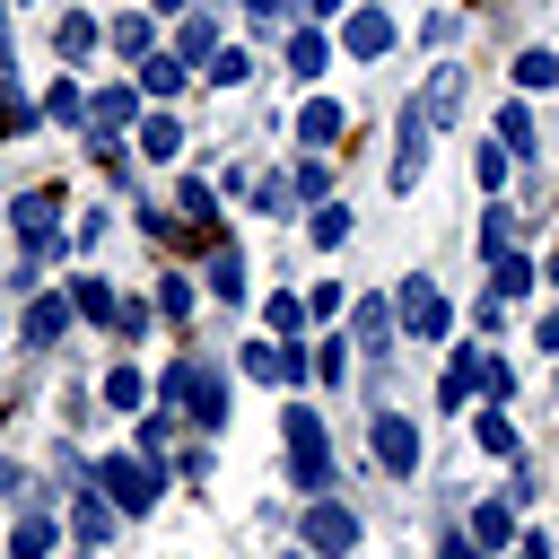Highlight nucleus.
I'll use <instances>...</instances> for the list:
<instances>
[{
  "label": "nucleus",
  "mask_w": 559,
  "mask_h": 559,
  "mask_svg": "<svg viewBox=\"0 0 559 559\" xmlns=\"http://www.w3.org/2000/svg\"><path fill=\"white\" fill-rule=\"evenodd\" d=\"M280 437H288V480H297L306 498H323V489H332V445H323V419L297 402V411H280Z\"/></svg>",
  "instance_id": "f257e3e1"
},
{
  "label": "nucleus",
  "mask_w": 559,
  "mask_h": 559,
  "mask_svg": "<svg viewBox=\"0 0 559 559\" xmlns=\"http://www.w3.org/2000/svg\"><path fill=\"white\" fill-rule=\"evenodd\" d=\"M166 402H175L192 428H218V419H227V376L201 367V358H175V367H166Z\"/></svg>",
  "instance_id": "f03ea898"
},
{
  "label": "nucleus",
  "mask_w": 559,
  "mask_h": 559,
  "mask_svg": "<svg viewBox=\"0 0 559 559\" xmlns=\"http://www.w3.org/2000/svg\"><path fill=\"white\" fill-rule=\"evenodd\" d=\"M96 489H105L122 515H148L157 489H166V472H157V454H105V463H96Z\"/></svg>",
  "instance_id": "7ed1b4c3"
},
{
  "label": "nucleus",
  "mask_w": 559,
  "mask_h": 559,
  "mask_svg": "<svg viewBox=\"0 0 559 559\" xmlns=\"http://www.w3.org/2000/svg\"><path fill=\"white\" fill-rule=\"evenodd\" d=\"M376 463H384L393 480H411V472H419V419H402V411H376Z\"/></svg>",
  "instance_id": "20e7f679"
},
{
  "label": "nucleus",
  "mask_w": 559,
  "mask_h": 559,
  "mask_svg": "<svg viewBox=\"0 0 559 559\" xmlns=\"http://www.w3.org/2000/svg\"><path fill=\"white\" fill-rule=\"evenodd\" d=\"M306 550L349 559V550H358V515H349V507H332V498H314V507H306Z\"/></svg>",
  "instance_id": "39448f33"
},
{
  "label": "nucleus",
  "mask_w": 559,
  "mask_h": 559,
  "mask_svg": "<svg viewBox=\"0 0 559 559\" xmlns=\"http://www.w3.org/2000/svg\"><path fill=\"white\" fill-rule=\"evenodd\" d=\"M402 323H411L419 341H445V323H454V314H445V297H437L428 280H402Z\"/></svg>",
  "instance_id": "423d86ee"
},
{
  "label": "nucleus",
  "mask_w": 559,
  "mask_h": 559,
  "mask_svg": "<svg viewBox=\"0 0 559 559\" xmlns=\"http://www.w3.org/2000/svg\"><path fill=\"white\" fill-rule=\"evenodd\" d=\"M341 44H349L358 61H384V52H393V17H384V9H349V26H341Z\"/></svg>",
  "instance_id": "0eeeda50"
},
{
  "label": "nucleus",
  "mask_w": 559,
  "mask_h": 559,
  "mask_svg": "<svg viewBox=\"0 0 559 559\" xmlns=\"http://www.w3.org/2000/svg\"><path fill=\"white\" fill-rule=\"evenodd\" d=\"M411 105H419V122H428V131H445V122H454V105H463V70H454V61H445V70H428V96H411Z\"/></svg>",
  "instance_id": "6e6552de"
},
{
  "label": "nucleus",
  "mask_w": 559,
  "mask_h": 559,
  "mask_svg": "<svg viewBox=\"0 0 559 559\" xmlns=\"http://www.w3.org/2000/svg\"><path fill=\"white\" fill-rule=\"evenodd\" d=\"M131 114H140V87H105V96L87 105V131H96V148H105V140H114Z\"/></svg>",
  "instance_id": "1a4fd4ad"
},
{
  "label": "nucleus",
  "mask_w": 559,
  "mask_h": 559,
  "mask_svg": "<svg viewBox=\"0 0 559 559\" xmlns=\"http://www.w3.org/2000/svg\"><path fill=\"white\" fill-rule=\"evenodd\" d=\"M341 131H349V114H341V105H332V96H314V105H306V114H297V140H306V148H332V140H341Z\"/></svg>",
  "instance_id": "9d476101"
},
{
  "label": "nucleus",
  "mask_w": 559,
  "mask_h": 559,
  "mask_svg": "<svg viewBox=\"0 0 559 559\" xmlns=\"http://www.w3.org/2000/svg\"><path fill=\"white\" fill-rule=\"evenodd\" d=\"M131 70H140V87H148V96H175V87H183V70H192V61H183V52H140V61H131Z\"/></svg>",
  "instance_id": "9b49d317"
},
{
  "label": "nucleus",
  "mask_w": 559,
  "mask_h": 559,
  "mask_svg": "<svg viewBox=\"0 0 559 559\" xmlns=\"http://www.w3.org/2000/svg\"><path fill=\"white\" fill-rule=\"evenodd\" d=\"M61 323H70V297H35V306H26V349H52Z\"/></svg>",
  "instance_id": "f8f14e48"
},
{
  "label": "nucleus",
  "mask_w": 559,
  "mask_h": 559,
  "mask_svg": "<svg viewBox=\"0 0 559 559\" xmlns=\"http://www.w3.org/2000/svg\"><path fill=\"white\" fill-rule=\"evenodd\" d=\"M52 210H61L52 192H26V201H17L9 218H17V236H26V245H52Z\"/></svg>",
  "instance_id": "ddd939ff"
},
{
  "label": "nucleus",
  "mask_w": 559,
  "mask_h": 559,
  "mask_svg": "<svg viewBox=\"0 0 559 559\" xmlns=\"http://www.w3.org/2000/svg\"><path fill=\"white\" fill-rule=\"evenodd\" d=\"M52 52H61V61H79V52H96V17H87V9H70V17L52 26Z\"/></svg>",
  "instance_id": "4468645a"
},
{
  "label": "nucleus",
  "mask_w": 559,
  "mask_h": 559,
  "mask_svg": "<svg viewBox=\"0 0 559 559\" xmlns=\"http://www.w3.org/2000/svg\"><path fill=\"white\" fill-rule=\"evenodd\" d=\"M210 297H218V306H245V262H236L227 245L210 253Z\"/></svg>",
  "instance_id": "2eb2a0df"
},
{
  "label": "nucleus",
  "mask_w": 559,
  "mask_h": 559,
  "mask_svg": "<svg viewBox=\"0 0 559 559\" xmlns=\"http://www.w3.org/2000/svg\"><path fill=\"white\" fill-rule=\"evenodd\" d=\"M489 288H498V297H524V288H533V262L498 245V253H489Z\"/></svg>",
  "instance_id": "dca6fc26"
},
{
  "label": "nucleus",
  "mask_w": 559,
  "mask_h": 559,
  "mask_svg": "<svg viewBox=\"0 0 559 559\" xmlns=\"http://www.w3.org/2000/svg\"><path fill=\"white\" fill-rule=\"evenodd\" d=\"M70 306H79L87 323H122V306H114V288H105V280H70Z\"/></svg>",
  "instance_id": "f3484780"
},
{
  "label": "nucleus",
  "mask_w": 559,
  "mask_h": 559,
  "mask_svg": "<svg viewBox=\"0 0 559 559\" xmlns=\"http://www.w3.org/2000/svg\"><path fill=\"white\" fill-rule=\"evenodd\" d=\"M70 524H79V542H105V533H114V507H105L96 489H79V498H70Z\"/></svg>",
  "instance_id": "a211bd4d"
},
{
  "label": "nucleus",
  "mask_w": 559,
  "mask_h": 559,
  "mask_svg": "<svg viewBox=\"0 0 559 559\" xmlns=\"http://www.w3.org/2000/svg\"><path fill=\"white\" fill-rule=\"evenodd\" d=\"M349 323H358V349H367V358H384V341H393V314H384V306L367 297V306H358Z\"/></svg>",
  "instance_id": "6ab92c4d"
},
{
  "label": "nucleus",
  "mask_w": 559,
  "mask_h": 559,
  "mask_svg": "<svg viewBox=\"0 0 559 559\" xmlns=\"http://www.w3.org/2000/svg\"><path fill=\"white\" fill-rule=\"evenodd\" d=\"M472 542H480V550H507V542H515V515H507V507H472Z\"/></svg>",
  "instance_id": "aec40b11"
},
{
  "label": "nucleus",
  "mask_w": 559,
  "mask_h": 559,
  "mask_svg": "<svg viewBox=\"0 0 559 559\" xmlns=\"http://www.w3.org/2000/svg\"><path fill=\"white\" fill-rule=\"evenodd\" d=\"M105 35H114V52H131V61H140V52H157V35H148V17H140V9H131V17H114Z\"/></svg>",
  "instance_id": "412c9836"
},
{
  "label": "nucleus",
  "mask_w": 559,
  "mask_h": 559,
  "mask_svg": "<svg viewBox=\"0 0 559 559\" xmlns=\"http://www.w3.org/2000/svg\"><path fill=\"white\" fill-rule=\"evenodd\" d=\"M288 70H297V79H314V70H323V35H314V26H297V35H288Z\"/></svg>",
  "instance_id": "4be33fe9"
},
{
  "label": "nucleus",
  "mask_w": 559,
  "mask_h": 559,
  "mask_svg": "<svg viewBox=\"0 0 559 559\" xmlns=\"http://www.w3.org/2000/svg\"><path fill=\"white\" fill-rule=\"evenodd\" d=\"M175 52H183V61H210V52H218V35H210V17H183V35H175Z\"/></svg>",
  "instance_id": "5701e85b"
},
{
  "label": "nucleus",
  "mask_w": 559,
  "mask_h": 559,
  "mask_svg": "<svg viewBox=\"0 0 559 559\" xmlns=\"http://www.w3.org/2000/svg\"><path fill=\"white\" fill-rule=\"evenodd\" d=\"M498 140H507V157H524V148H533V114L507 105V114H498Z\"/></svg>",
  "instance_id": "b1692460"
},
{
  "label": "nucleus",
  "mask_w": 559,
  "mask_h": 559,
  "mask_svg": "<svg viewBox=\"0 0 559 559\" xmlns=\"http://www.w3.org/2000/svg\"><path fill=\"white\" fill-rule=\"evenodd\" d=\"M140 148H148V157H175V148H183V131H175L166 114H148V122H140Z\"/></svg>",
  "instance_id": "393cba45"
},
{
  "label": "nucleus",
  "mask_w": 559,
  "mask_h": 559,
  "mask_svg": "<svg viewBox=\"0 0 559 559\" xmlns=\"http://www.w3.org/2000/svg\"><path fill=\"white\" fill-rule=\"evenodd\" d=\"M140 393H148L140 367H114V376H105V402H114V411H140Z\"/></svg>",
  "instance_id": "a878e982"
},
{
  "label": "nucleus",
  "mask_w": 559,
  "mask_h": 559,
  "mask_svg": "<svg viewBox=\"0 0 559 559\" xmlns=\"http://www.w3.org/2000/svg\"><path fill=\"white\" fill-rule=\"evenodd\" d=\"M44 550H52V524H44V515H26V524H17V542H9V559H44Z\"/></svg>",
  "instance_id": "bb28decb"
},
{
  "label": "nucleus",
  "mask_w": 559,
  "mask_h": 559,
  "mask_svg": "<svg viewBox=\"0 0 559 559\" xmlns=\"http://www.w3.org/2000/svg\"><path fill=\"white\" fill-rule=\"evenodd\" d=\"M515 79H524V87H559V52H524Z\"/></svg>",
  "instance_id": "cd10ccee"
},
{
  "label": "nucleus",
  "mask_w": 559,
  "mask_h": 559,
  "mask_svg": "<svg viewBox=\"0 0 559 559\" xmlns=\"http://www.w3.org/2000/svg\"><path fill=\"white\" fill-rule=\"evenodd\" d=\"M472 437H480V445H489V454H515V428H507V419H498V411H480V419H472Z\"/></svg>",
  "instance_id": "c85d7f7f"
},
{
  "label": "nucleus",
  "mask_w": 559,
  "mask_h": 559,
  "mask_svg": "<svg viewBox=\"0 0 559 559\" xmlns=\"http://www.w3.org/2000/svg\"><path fill=\"white\" fill-rule=\"evenodd\" d=\"M210 79H218V87H245L253 61H245V52H210Z\"/></svg>",
  "instance_id": "c756f323"
},
{
  "label": "nucleus",
  "mask_w": 559,
  "mask_h": 559,
  "mask_svg": "<svg viewBox=\"0 0 559 559\" xmlns=\"http://www.w3.org/2000/svg\"><path fill=\"white\" fill-rule=\"evenodd\" d=\"M341 236H349V210L323 201V210H314V245H341Z\"/></svg>",
  "instance_id": "7c9ffc66"
},
{
  "label": "nucleus",
  "mask_w": 559,
  "mask_h": 559,
  "mask_svg": "<svg viewBox=\"0 0 559 559\" xmlns=\"http://www.w3.org/2000/svg\"><path fill=\"white\" fill-rule=\"evenodd\" d=\"M507 236H515V210H498V201H489V218H480V253H498Z\"/></svg>",
  "instance_id": "2f4dec72"
},
{
  "label": "nucleus",
  "mask_w": 559,
  "mask_h": 559,
  "mask_svg": "<svg viewBox=\"0 0 559 559\" xmlns=\"http://www.w3.org/2000/svg\"><path fill=\"white\" fill-rule=\"evenodd\" d=\"M262 323H271V332H280V341H288V332H297V323H306V306H297V297H271V306H262Z\"/></svg>",
  "instance_id": "473e14b6"
},
{
  "label": "nucleus",
  "mask_w": 559,
  "mask_h": 559,
  "mask_svg": "<svg viewBox=\"0 0 559 559\" xmlns=\"http://www.w3.org/2000/svg\"><path fill=\"white\" fill-rule=\"evenodd\" d=\"M245 376H262V384H280V341H253V349H245Z\"/></svg>",
  "instance_id": "72a5a7b5"
},
{
  "label": "nucleus",
  "mask_w": 559,
  "mask_h": 559,
  "mask_svg": "<svg viewBox=\"0 0 559 559\" xmlns=\"http://www.w3.org/2000/svg\"><path fill=\"white\" fill-rule=\"evenodd\" d=\"M314 376L341 384V376H349V341H323V349H314Z\"/></svg>",
  "instance_id": "f704fd0d"
},
{
  "label": "nucleus",
  "mask_w": 559,
  "mask_h": 559,
  "mask_svg": "<svg viewBox=\"0 0 559 559\" xmlns=\"http://www.w3.org/2000/svg\"><path fill=\"white\" fill-rule=\"evenodd\" d=\"M52 122H87V96H79V87H70V79H61V87H52Z\"/></svg>",
  "instance_id": "c9c22d12"
},
{
  "label": "nucleus",
  "mask_w": 559,
  "mask_h": 559,
  "mask_svg": "<svg viewBox=\"0 0 559 559\" xmlns=\"http://www.w3.org/2000/svg\"><path fill=\"white\" fill-rule=\"evenodd\" d=\"M323 183H332V175H323V157H306V166H297V175H288V192H297V201H314V192H323Z\"/></svg>",
  "instance_id": "e433bc0d"
},
{
  "label": "nucleus",
  "mask_w": 559,
  "mask_h": 559,
  "mask_svg": "<svg viewBox=\"0 0 559 559\" xmlns=\"http://www.w3.org/2000/svg\"><path fill=\"white\" fill-rule=\"evenodd\" d=\"M183 218H192V227L210 236V183H183Z\"/></svg>",
  "instance_id": "4c0bfd02"
},
{
  "label": "nucleus",
  "mask_w": 559,
  "mask_h": 559,
  "mask_svg": "<svg viewBox=\"0 0 559 559\" xmlns=\"http://www.w3.org/2000/svg\"><path fill=\"white\" fill-rule=\"evenodd\" d=\"M437 559H480V542H472V533H445V542H437Z\"/></svg>",
  "instance_id": "58836bf2"
},
{
  "label": "nucleus",
  "mask_w": 559,
  "mask_h": 559,
  "mask_svg": "<svg viewBox=\"0 0 559 559\" xmlns=\"http://www.w3.org/2000/svg\"><path fill=\"white\" fill-rule=\"evenodd\" d=\"M515 559H550V542H542V533H524V542H515Z\"/></svg>",
  "instance_id": "ea45409f"
},
{
  "label": "nucleus",
  "mask_w": 559,
  "mask_h": 559,
  "mask_svg": "<svg viewBox=\"0 0 559 559\" xmlns=\"http://www.w3.org/2000/svg\"><path fill=\"white\" fill-rule=\"evenodd\" d=\"M245 9H253V17H262V26H271V17H280V9H288V0H245Z\"/></svg>",
  "instance_id": "a19ab883"
},
{
  "label": "nucleus",
  "mask_w": 559,
  "mask_h": 559,
  "mask_svg": "<svg viewBox=\"0 0 559 559\" xmlns=\"http://www.w3.org/2000/svg\"><path fill=\"white\" fill-rule=\"evenodd\" d=\"M0 131H9V87H0Z\"/></svg>",
  "instance_id": "79ce46f5"
},
{
  "label": "nucleus",
  "mask_w": 559,
  "mask_h": 559,
  "mask_svg": "<svg viewBox=\"0 0 559 559\" xmlns=\"http://www.w3.org/2000/svg\"><path fill=\"white\" fill-rule=\"evenodd\" d=\"M148 9H183V0H148Z\"/></svg>",
  "instance_id": "37998d69"
}]
</instances>
